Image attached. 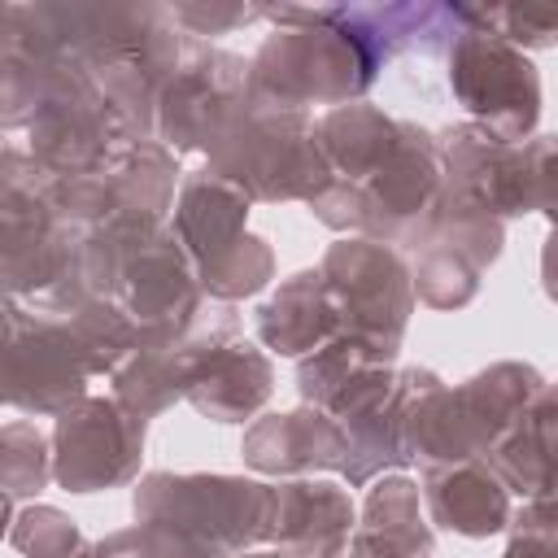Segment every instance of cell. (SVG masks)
<instances>
[{
  "label": "cell",
  "instance_id": "6da1fadb",
  "mask_svg": "<svg viewBox=\"0 0 558 558\" xmlns=\"http://www.w3.org/2000/svg\"><path fill=\"white\" fill-rule=\"evenodd\" d=\"M257 17L275 22V35L253 61V96H349L375 78L384 48L357 22L353 4H257Z\"/></svg>",
  "mask_w": 558,
  "mask_h": 558
},
{
  "label": "cell",
  "instance_id": "7a4b0ae2",
  "mask_svg": "<svg viewBox=\"0 0 558 558\" xmlns=\"http://www.w3.org/2000/svg\"><path fill=\"white\" fill-rule=\"evenodd\" d=\"M449 78H453V92L501 131H527L536 122V105H541L536 65L506 39L462 22V31L453 35Z\"/></svg>",
  "mask_w": 558,
  "mask_h": 558
},
{
  "label": "cell",
  "instance_id": "3957f363",
  "mask_svg": "<svg viewBox=\"0 0 558 558\" xmlns=\"http://www.w3.org/2000/svg\"><path fill=\"white\" fill-rule=\"evenodd\" d=\"M462 22L475 26V31H488V35H497V39H506L510 48H514V44L545 48V44H554V35H558V13H554V9H519V4L471 9V4H462Z\"/></svg>",
  "mask_w": 558,
  "mask_h": 558
},
{
  "label": "cell",
  "instance_id": "277c9868",
  "mask_svg": "<svg viewBox=\"0 0 558 558\" xmlns=\"http://www.w3.org/2000/svg\"><path fill=\"white\" fill-rule=\"evenodd\" d=\"M179 35H227L257 22V4H166Z\"/></svg>",
  "mask_w": 558,
  "mask_h": 558
}]
</instances>
